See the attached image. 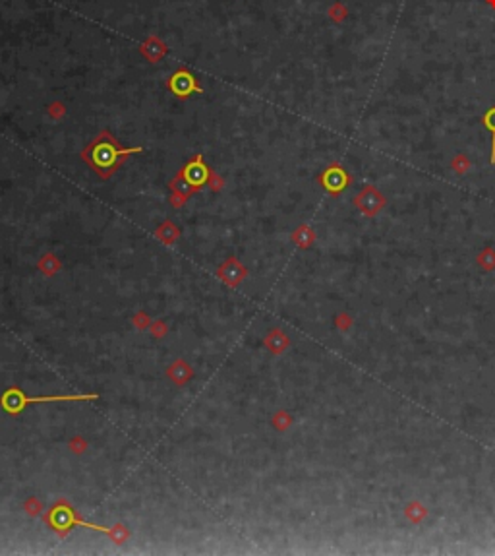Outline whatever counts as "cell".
Segmentation results:
<instances>
[{"label":"cell","mask_w":495,"mask_h":556,"mask_svg":"<svg viewBox=\"0 0 495 556\" xmlns=\"http://www.w3.org/2000/svg\"><path fill=\"white\" fill-rule=\"evenodd\" d=\"M292 238H294V242L298 244V246L306 248V246H310V244L313 242V231L308 229V227H300V229L294 233V237H292Z\"/></svg>","instance_id":"cell-14"},{"label":"cell","mask_w":495,"mask_h":556,"mask_svg":"<svg viewBox=\"0 0 495 556\" xmlns=\"http://www.w3.org/2000/svg\"><path fill=\"white\" fill-rule=\"evenodd\" d=\"M319 182H321V186L329 192V194L337 196L350 184V177H348V173L345 171V167H340V165H331V167H327L321 173Z\"/></svg>","instance_id":"cell-4"},{"label":"cell","mask_w":495,"mask_h":556,"mask_svg":"<svg viewBox=\"0 0 495 556\" xmlns=\"http://www.w3.org/2000/svg\"><path fill=\"white\" fill-rule=\"evenodd\" d=\"M482 122H484L487 132L491 134V165H495V105L489 107L486 113H484Z\"/></svg>","instance_id":"cell-11"},{"label":"cell","mask_w":495,"mask_h":556,"mask_svg":"<svg viewBox=\"0 0 495 556\" xmlns=\"http://www.w3.org/2000/svg\"><path fill=\"white\" fill-rule=\"evenodd\" d=\"M476 260H478V264L482 265L484 270H487V272L493 270L495 267V250L493 248H484V250L478 254Z\"/></svg>","instance_id":"cell-15"},{"label":"cell","mask_w":495,"mask_h":556,"mask_svg":"<svg viewBox=\"0 0 495 556\" xmlns=\"http://www.w3.org/2000/svg\"><path fill=\"white\" fill-rule=\"evenodd\" d=\"M404 516L408 518L412 523H422L427 516V508L422 502H410L404 510Z\"/></svg>","instance_id":"cell-12"},{"label":"cell","mask_w":495,"mask_h":556,"mask_svg":"<svg viewBox=\"0 0 495 556\" xmlns=\"http://www.w3.org/2000/svg\"><path fill=\"white\" fill-rule=\"evenodd\" d=\"M217 275L225 283H228V285H238L246 277V270H244V265L240 262H236L234 258H230V260H226L225 264L219 267Z\"/></svg>","instance_id":"cell-7"},{"label":"cell","mask_w":495,"mask_h":556,"mask_svg":"<svg viewBox=\"0 0 495 556\" xmlns=\"http://www.w3.org/2000/svg\"><path fill=\"white\" fill-rule=\"evenodd\" d=\"M157 237L161 238L163 242H166V244H173L174 240L178 238V229H174L170 223H166V225H163L161 229L157 231Z\"/></svg>","instance_id":"cell-16"},{"label":"cell","mask_w":495,"mask_h":556,"mask_svg":"<svg viewBox=\"0 0 495 556\" xmlns=\"http://www.w3.org/2000/svg\"><path fill=\"white\" fill-rule=\"evenodd\" d=\"M45 521L47 525L51 527L54 533H58L60 537H66L70 533V529L74 527H85V529H93L99 533H104L113 539L114 543L122 545L126 539H128V531L124 525H114V527H103V525H95V523H89V521L79 520L76 516V510L70 506L66 500H58V502L52 506L49 512L45 513Z\"/></svg>","instance_id":"cell-2"},{"label":"cell","mask_w":495,"mask_h":556,"mask_svg":"<svg viewBox=\"0 0 495 556\" xmlns=\"http://www.w3.org/2000/svg\"><path fill=\"white\" fill-rule=\"evenodd\" d=\"M141 148H134V150H124L118 146V141L114 140L109 132H103L101 136H97L95 140L91 141V146L83 150L81 157L85 163H89V167L95 171L99 177H111L116 169L124 163V159L139 151Z\"/></svg>","instance_id":"cell-1"},{"label":"cell","mask_w":495,"mask_h":556,"mask_svg":"<svg viewBox=\"0 0 495 556\" xmlns=\"http://www.w3.org/2000/svg\"><path fill=\"white\" fill-rule=\"evenodd\" d=\"M337 326L340 330H348V327L352 326V320L348 318V314H340V316H337Z\"/></svg>","instance_id":"cell-19"},{"label":"cell","mask_w":495,"mask_h":556,"mask_svg":"<svg viewBox=\"0 0 495 556\" xmlns=\"http://www.w3.org/2000/svg\"><path fill=\"white\" fill-rule=\"evenodd\" d=\"M170 88H173V91L176 95H188V93H191L193 88H196V81H193V78L188 76L186 72H180V74H176L173 78Z\"/></svg>","instance_id":"cell-8"},{"label":"cell","mask_w":495,"mask_h":556,"mask_svg":"<svg viewBox=\"0 0 495 556\" xmlns=\"http://www.w3.org/2000/svg\"><path fill=\"white\" fill-rule=\"evenodd\" d=\"M41 510H43V506H41V502H37L35 498H31V500H27L26 502V512L29 513V516H37V513H41Z\"/></svg>","instance_id":"cell-18"},{"label":"cell","mask_w":495,"mask_h":556,"mask_svg":"<svg viewBox=\"0 0 495 556\" xmlns=\"http://www.w3.org/2000/svg\"><path fill=\"white\" fill-rule=\"evenodd\" d=\"M70 446L74 448V451H76V454H79V451H83V450H85V446H87V444H85V442H81V440H79V438H76V440H72V442H70Z\"/></svg>","instance_id":"cell-21"},{"label":"cell","mask_w":495,"mask_h":556,"mask_svg":"<svg viewBox=\"0 0 495 556\" xmlns=\"http://www.w3.org/2000/svg\"><path fill=\"white\" fill-rule=\"evenodd\" d=\"M39 270L47 275H52L60 270V262H58V258H54L52 254H47V256L39 262Z\"/></svg>","instance_id":"cell-13"},{"label":"cell","mask_w":495,"mask_h":556,"mask_svg":"<svg viewBox=\"0 0 495 556\" xmlns=\"http://www.w3.org/2000/svg\"><path fill=\"white\" fill-rule=\"evenodd\" d=\"M180 178L186 180V184L190 186L191 190H193V188H201V186L207 182L209 169L201 163V157H196L193 161H190V163L182 169Z\"/></svg>","instance_id":"cell-6"},{"label":"cell","mask_w":495,"mask_h":556,"mask_svg":"<svg viewBox=\"0 0 495 556\" xmlns=\"http://www.w3.org/2000/svg\"><path fill=\"white\" fill-rule=\"evenodd\" d=\"M265 345L269 347L273 353H283L288 347V337L281 330H273L269 336H267V339H265Z\"/></svg>","instance_id":"cell-10"},{"label":"cell","mask_w":495,"mask_h":556,"mask_svg":"<svg viewBox=\"0 0 495 556\" xmlns=\"http://www.w3.org/2000/svg\"><path fill=\"white\" fill-rule=\"evenodd\" d=\"M385 203V198H383L374 186H365L364 190L358 194V198H354V205H358V210L365 215H375L379 212Z\"/></svg>","instance_id":"cell-5"},{"label":"cell","mask_w":495,"mask_h":556,"mask_svg":"<svg viewBox=\"0 0 495 556\" xmlns=\"http://www.w3.org/2000/svg\"><path fill=\"white\" fill-rule=\"evenodd\" d=\"M97 399V394H68V396H39L29 397L16 386L6 389L0 397V407L10 413V415H19L26 407L35 405V403H56V401H93Z\"/></svg>","instance_id":"cell-3"},{"label":"cell","mask_w":495,"mask_h":556,"mask_svg":"<svg viewBox=\"0 0 495 556\" xmlns=\"http://www.w3.org/2000/svg\"><path fill=\"white\" fill-rule=\"evenodd\" d=\"M290 423H292V419H290V415H287L285 411L277 413L275 419H273V424L277 426L278 430H287V426H290Z\"/></svg>","instance_id":"cell-17"},{"label":"cell","mask_w":495,"mask_h":556,"mask_svg":"<svg viewBox=\"0 0 495 556\" xmlns=\"http://www.w3.org/2000/svg\"><path fill=\"white\" fill-rule=\"evenodd\" d=\"M134 322H136V326L138 327H149V318L145 316V314H141V312L134 318Z\"/></svg>","instance_id":"cell-20"},{"label":"cell","mask_w":495,"mask_h":556,"mask_svg":"<svg viewBox=\"0 0 495 556\" xmlns=\"http://www.w3.org/2000/svg\"><path fill=\"white\" fill-rule=\"evenodd\" d=\"M168 376L174 380V384H178V386H182V384H186L188 380H190L191 376V368L186 364L184 361H176L168 368Z\"/></svg>","instance_id":"cell-9"}]
</instances>
